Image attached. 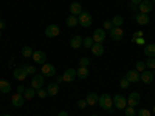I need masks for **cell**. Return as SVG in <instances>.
Here are the masks:
<instances>
[{
	"instance_id": "1",
	"label": "cell",
	"mask_w": 155,
	"mask_h": 116,
	"mask_svg": "<svg viewBox=\"0 0 155 116\" xmlns=\"http://www.w3.org/2000/svg\"><path fill=\"white\" fill-rule=\"evenodd\" d=\"M98 104H99L101 108L112 111V110H113V98H112L110 95H102V96H99Z\"/></svg>"
},
{
	"instance_id": "2",
	"label": "cell",
	"mask_w": 155,
	"mask_h": 116,
	"mask_svg": "<svg viewBox=\"0 0 155 116\" xmlns=\"http://www.w3.org/2000/svg\"><path fill=\"white\" fill-rule=\"evenodd\" d=\"M78 22H79V25L84 27V28H88L90 25L93 23L92 22V16H90V12H87V11H82L81 14L78 16Z\"/></svg>"
},
{
	"instance_id": "3",
	"label": "cell",
	"mask_w": 155,
	"mask_h": 116,
	"mask_svg": "<svg viewBox=\"0 0 155 116\" xmlns=\"http://www.w3.org/2000/svg\"><path fill=\"white\" fill-rule=\"evenodd\" d=\"M41 73L45 76V77H53L54 74H56V68H54V65L53 63H44V65L41 67Z\"/></svg>"
},
{
	"instance_id": "4",
	"label": "cell",
	"mask_w": 155,
	"mask_h": 116,
	"mask_svg": "<svg viewBox=\"0 0 155 116\" xmlns=\"http://www.w3.org/2000/svg\"><path fill=\"white\" fill-rule=\"evenodd\" d=\"M31 59L34 60V63H37V65H44L45 60H47V54L44 53L42 50H36L34 53H33V57Z\"/></svg>"
},
{
	"instance_id": "5",
	"label": "cell",
	"mask_w": 155,
	"mask_h": 116,
	"mask_svg": "<svg viewBox=\"0 0 155 116\" xmlns=\"http://www.w3.org/2000/svg\"><path fill=\"white\" fill-rule=\"evenodd\" d=\"M140 99H141V96H140V93H137V92H134V93H130L127 96V105L129 107H137V105H140Z\"/></svg>"
},
{
	"instance_id": "6",
	"label": "cell",
	"mask_w": 155,
	"mask_h": 116,
	"mask_svg": "<svg viewBox=\"0 0 155 116\" xmlns=\"http://www.w3.org/2000/svg\"><path fill=\"white\" fill-rule=\"evenodd\" d=\"M44 79H45V76L41 73V74H34L33 76V81H31V87L34 90H39V88H42L44 85Z\"/></svg>"
},
{
	"instance_id": "7",
	"label": "cell",
	"mask_w": 155,
	"mask_h": 116,
	"mask_svg": "<svg viewBox=\"0 0 155 116\" xmlns=\"http://www.w3.org/2000/svg\"><path fill=\"white\" fill-rule=\"evenodd\" d=\"M113 105H115V108H126L127 107V99L124 96H121V95H115Z\"/></svg>"
},
{
	"instance_id": "8",
	"label": "cell",
	"mask_w": 155,
	"mask_h": 116,
	"mask_svg": "<svg viewBox=\"0 0 155 116\" xmlns=\"http://www.w3.org/2000/svg\"><path fill=\"white\" fill-rule=\"evenodd\" d=\"M61 33V28L58 27V25H48V27L45 28V36L47 37H58Z\"/></svg>"
},
{
	"instance_id": "9",
	"label": "cell",
	"mask_w": 155,
	"mask_h": 116,
	"mask_svg": "<svg viewBox=\"0 0 155 116\" xmlns=\"http://www.w3.org/2000/svg\"><path fill=\"white\" fill-rule=\"evenodd\" d=\"M76 77H78V74H76V70L74 68H68V70L64 71V74H62V79L65 81V82H73Z\"/></svg>"
},
{
	"instance_id": "10",
	"label": "cell",
	"mask_w": 155,
	"mask_h": 116,
	"mask_svg": "<svg viewBox=\"0 0 155 116\" xmlns=\"http://www.w3.org/2000/svg\"><path fill=\"white\" fill-rule=\"evenodd\" d=\"M92 37H93L95 44H102V42H104V39H106V31L102 28H98V30H95Z\"/></svg>"
},
{
	"instance_id": "11",
	"label": "cell",
	"mask_w": 155,
	"mask_h": 116,
	"mask_svg": "<svg viewBox=\"0 0 155 116\" xmlns=\"http://www.w3.org/2000/svg\"><path fill=\"white\" fill-rule=\"evenodd\" d=\"M123 36H124V31H123L120 27H113V28L110 30V37L113 39V40H116V42L121 40Z\"/></svg>"
},
{
	"instance_id": "12",
	"label": "cell",
	"mask_w": 155,
	"mask_h": 116,
	"mask_svg": "<svg viewBox=\"0 0 155 116\" xmlns=\"http://www.w3.org/2000/svg\"><path fill=\"white\" fill-rule=\"evenodd\" d=\"M126 79H127L129 82H130V84H137V82H140V73H138L137 70H130V71H127Z\"/></svg>"
},
{
	"instance_id": "13",
	"label": "cell",
	"mask_w": 155,
	"mask_h": 116,
	"mask_svg": "<svg viewBox=\"0 0 155 116\" xmlns=\"http://www.w3.org/2000/svg\"><path fill=\"white\" fill-rule=\"evenodd\" d=\"M11 104L14 105V107H22V105L25 104V98H23V95H19V93L12 95V96H11Z\"/></svg>"
},
{
	"instance_id": "14",
	"label": "cell",
	"mask_w": 155,
	"mask_h": 116,
	"mask_svg": "<svg viewBox=\"0 0 155 116\" xmlns=\"http://www.w3.org/2000/svg\"><path fill=\"white\" fill-rule=\"evenodd\" d=\"M138 9H140V12H143V14H149V12L152 11V2L143 0V2L138 5Z\"/></svg>"
},
{
	"instance_id": "15",
	"label": "cell",
	"mask_w": 155,
	"mask_h": 116,
	"mask_svg": "<svg viewBox=\"0 0 155 116\" xmlns=\"http://www.w3.org/2000/svg\"><path fill=\"white\" fill-rule=\"evenodd\" d=\"M140 79L143 81L144 84H152V81H153V71H150V70H144L143 73L140 74Z\"/></svg>"
},
{
	"instance_id": "16",
	"label": "cell",
	"mask_w": 155,
	"mask_h": 116,
	"mask_svg": "<svg viewBox=\"0 0 155 116\" xmlns=\"http://www.w3.org/2000/svg\"><path fill=\"white\" fill-rule=\"evenodd\" d=\"M82 42H84V39H82L79 34H76V36H73V37H71V40H70V47H71L73 50H78V48H81V47H82Z\"/></svg>"
},
{
	"instance_id": "17",
	"label": "cell",
	"mask_w": 155,
	"mask_h": 116,
	"mask_svg": "<svg viewBox=\"0 0 155 116\" xmlns=\"http://www.w3.org/2000/svg\"><path fill=\"white\" fill-rule=\"evenodd\" d=\"M82 12V6H81V3H78V2H73L71 5H70V14L71 16H79Z\"/></svg>"
},
{
	"instance_id": "18",
	"label": "cell",
	"mask_w": 155,
	"mask_h": 116,
	"mask_svg": "<svg viewBox=\"0 0 155 116\" xmlns=\"http://www.w3.org/2000/svg\"><path fill=\"white\" fill-rule=\"evenodd\" d=\"M12 76H14V79H17V81H25V77H27L28 74L22 67V68H16L14 73H12Z\"/></svg>"
},
{
	"instance_id": "19",
	"label": "cell",
	"mask_w": 155,
	"mask_h": 116,
	"mask_svg": "<svg viewBox=\"0 0 155 116\" xmlns=\"http://www.w3.org/2000/svg\"><path fill=\"white\" fill-rule=\"evenodd\" d=\"M98 101H99V96L96 95V93H90V95H87V98H85V102H87V105H96L98 104Z\"/></svg>"
},
{
	"instance_id": "20",
	"label": "cell",
	"mask_w": 155,
	"mask_h": 116,
	"mask_svg": "<svg viewBox=\"0 0 155 116\" xmlns=\"http://www.w3.org/2000/svg\"><path fill=\"white\" fill-rule=\"evenodd\" d=\"M90 50H92L93 56H102L104 54V47H102V44H93V47Z\"/></svg>"
},
{
	"instance_id": "21",
	"label": "cell",
	"mask_w": 155,
	"mask_h": 116,
	"mask_svg": "<svg viewBox=\"0 0 155 116\" xmlns=\"http://www.w3.org/2000/svg\"><path fill=\"white\" fill-rule=\"evenodd\" d=\"M135 20L140 25H147L149 23V16L147 14H143V12H138V14L135 16Z\"/></svg>"
},
{
	"instance_id": "22",
	"label": "cell",
	"mask_w": 155,
	"mask_h": 116,
	"mask_svg": "<svg viewBox=\"0 0 155 116\" xmlns=\"http://www.w3.org/2000/svg\"><path fill=\"white\" fill-rule=\"evenodd\" d=\"M47 93L48 96H56L59 93V84H50L47 87Z\"/></svg>"
},
{
	"instance_id": "23",
	"label": "cell",
	"mask_w": 155,
	"mask_h": 116,
	"mask_svg": "<svg viewBox=\"0 0 155 116\" xmlns=\"http://www.w3.org/2000/svg\"><path fill=\"white\" fill-rule=\"evenodd\" d=\"M144 54L147 57H155V44H147L144 47Z\"/></svg>"
},
{
	"instance_id": "24",
	"label": "cell",
	"mask_w": 155,
	"mask_h": 116,
	"mask_svg": "<svg viewBox=\"0 0 155 116\" xmlns=\"http://www.w3.org/2000/svg\"><path fill=\"white\" fill-rule=\"evenodd\" d=\"M76 74L79 79H87V76H88V68L87 67H79L76 70Z\"/></svg>"
},
{
	"instance_id": "25",
	"label": "cell",
	"mask_w": 155,
	"mask_h": 116,
	"mask_svg": "<svg viewBox=\"0 0 155 116\" xmlns=\"http://www.w3.org/2000/svg\"><path fill=\"white\" fill-rule=\"evenodd\" d=\"M0 92L2 93H9L11 92V85H9V82L8 81H0Z\"/></svg>"
},
{
	"instance_id": "26",
	"label": "cell",
	"mask_w": 155,
	"mask_h": 116,
	"mask_svg": "<svg viewBox=\"0 0 155 116\" xmlns=\"http://www.w3.org/2000/svg\"><path fill=\"white\" fill-rule=\"evenodd\" d=\"M65 23H67V27H70V28H73V27H76V25L78 23H79V22H78V17L76 16H68L67 17V20H65Z\"/></svg>"
},
{
	"instance_id": "27",
	"label": "cell",
	"mask_w": 155,
	"mask_h": 116,
	"mask_svg": "<svg viewBox=\"0 0 155 116\" xmlns=\"http://www.w3.org/2000/svg\"><path fill=\"white\" fill-rule=\"evenodd\" d=\"M33 53H34V50H33L31 47H23V48H22V56L27 57V59H28V57H33Z\"/></svg>"
},
{
	"instance_id": "28",
	"label": "cell",
	"mask_w": 155,
	"mask_h": 116,
	"mask_svg": "<svg viewBox=\"0 0 155 116\" xmlns=\"http://www.w3.org/2000/svg\"><path fill=\"white\" fill-rule=\"evenodd\" d=\"M34 95H36V90H34L33 87L25 88V93H23V98H25V99H33Z\"/></svg>"
},
{
	"instance_id": "29",
	"label": "cell",
	"mask_w": 155,
	"mask_h": 116,
	"mask_svg": "<svg viewBox=\"0 0 155 116\" xmlns=\"http://www.w3.org/2000/svg\"><path fill=\"white\" fill-rule=\"evenodd\" d=\"M93 44H95V40H93V37H92V36H87V37H84L82 47H85V48H92V47H93Z\"/></svg>"
},
{
	"instance_id": "30",
	"label": "cell",
	"mask_w": 155,
	"mask_h": 116,
	"mask_svg": "<svg viewBox=\"0 0 155 116\" xmlns=\"http://www.w3.org/2000/svg\"><path fill=\"white\" fill-rule=\"evenodd\" d=\"M110 22H112V25H113V27H120V28H121V25L124 23V19H123L121 16H115V17H113Z\"/></svg>"
},
{
	"instance_id": "31",
	"label": "cell",
	"mask_w": 155,
	"mask_h": 116,
	"mask_svg": "<svg viewBox=\"0 0 155 116\" xmlns=\"http://www.w3.org/2000/svg\"><path fill=\"white\" fill-rule=\"evenodd\" d=\"M146 68H150V70H155V57H149L146 62Z\"/></svg>"
},
{
	"instance_id": "32",
	"label": "cell",
	"mask_w": 155,
	"mask_h": 116,
	"mask_svg": "<svg viewBox=\"0 0 155 116\" xmlns=\"http://www.w3.org/2000/svg\"><path fill=\"white\" fill-rule=\"evenodd\" d=\"M88 65H90V59L88 57H81L79 59V67H87L88 68Z\"/></svg>"
},
{
	"instance_id": "33",
	"label": "cell",
	"mask_w": 155,
	"mask_h": 116,
	"mask_svg": "<svg viewBox=\"0 0 155 116\" xmlns=\"http://www.w3.org/2000/svg\"><path fill=\"white\" fill-rule=\"evenodd\" d=\"M23 70L27 71V74H33V76L36 74V68H34L33 65H25V67H23Z\"/></svg>"
},
{
	"instance_id": "34",
	"label": "cell",
	"mask_w": 155,
	"mask_h": 116,
	"mask_svg": "<svg viewBox=\"0 0 155 116\" xmlns=\"http://www.w3.org/2000/svg\"><path fill=\"white\" fill-rule=\"evenodd\" d=\"M124 113H126V116H135V108L127 107V108H124Z\"/></svg>"
},
{
	"instance_id": "35",
	"label": "cell",
	"mask_w": 155,
	"mask_h": 116,
	"mask_svg": "<svg viewBox=\"0 0 155 116\" xmlns=\"http://www.w3.org/2000/svg\"><path fill=\"white\" fill-rule=\"evenodd\" d=\"M144 70H146V63H144V62H137V71L143 73Z\"/></svg>"
},
{
	"instance_id": "36",
	"label": "cell",
	"mask_w": 155,
	"mask_h": 116,
	"mask_svg": "<svg viewBox=\"0 0 155 116\" xmlns=\"http://www.w3.org/2000/svg\"><path fill=\"white\" fill-rule=\"evenodd\" d=\"M37 96H39V98H42V99H44V98H47V96H48L47 90H44V88H39V90H37Z\"/></svg>"
},
{
	"instance_id": "37",
	"label": "cell",
	"mask_w": 155,
	"mask_h": 116,
	"mask_svg": "<svg viewBox=\"0 0 155 116\" xmlns=\"http://www.w3.org/2000/svg\"><path fill=\"white\" fill-rule=\"evenodd\" d=\"M129 85H130V82H129L126 77H123V79L120 81V87H121V88H127Z\"/></svg>"
},
{
	"instance_id": "38",
	"label": "cell",
	"mask_w": 155,
	"mask_h": 116,
	"mask_svg": "<svg viewBox=\"0 0 155 116\" xmlns=\"http://www.w3.org/2000/svg\"><path fill=\"white\" fill-rule=\"evenodd\" d=\"M138 116H152V114H150V111H149L147 108H141V110L138 111Z\"/></svg>"
},
{
	"instance_id": "39",
	"label": "cell",
	"mask_w": 155,
	"mask_h": 116,
	"mask_svg": "<svg viewBox=\"0 0 155 116\" xmlns=\"http://www.w3.org/2000/svg\"><path fill=\"white\" fill-rule=\"evenodd\" d=\"M78 107H79V108H85V107H87L85 99H79V101H78Z\"/></svg>"
},
{
	"instance_id": "40",
	"label": "cell",
	"mask_w": 155,
	"mask_h": 116,
	"mask_svg": "<svg viewBox=\"0 0 155 116\" xmlns=\"http://www.w3.org/2000/svg\"><path fill=\"white\" fill-rule=\"evenodd\" d=\"M104 28H106V30H109V31L113 28V25H112V22H110V20H106V22H104Z\"/></svg>"
},
{
	"instance_id": "41",
	"label": "cell",
	"mask_w": 155,
	"mask_h": 116,
	"mask_svg": "<svg viewBox=\"0 0 155 116\" xmlns=\"http://www.w3.org/2000/svg\"><path fill=\"white\" fill-rule=\"evenodd\" d=\"M127 8L130 9V11H137V9H138V5H135V3H132V2H130V3H129V6H127Z\"/></svg>"
},
{
	"instance_id": "42",
	"label": "cell",
	"mask_w": 155,
	"mask_h": 116,
	"mask_svg": "<svg viewBox=\"0 0 155 116\" xmlns=\"http://www.w3.org/2000/svg\"><path fill=\"white\" fill-rule=\"evenodd\" d=\"M17 93H19V95H23V93H25V87H23V85H19V87H17Z\"/></svg>"
},
{
	"instance_id": "43",
	"label": "cell",
	"mask_w": 155,
	"mask_h": 116,
	"mask_svg": "<svg viewBox=\"0 0 155 116\" xmlns=\"http://www.w3.org/2000/svg\"><path fill=\"white\" fill-rule=\"evenodd\" d=\"M143 31H137V33H134V37H143Z\"/></svg>"
},
{
	"instance_id": "44",
	"label": "cell",
	"mask_w": 155,
	"mask_h": 116,
	"mask_svg": "<svg viewBox=\"0 0 155 116\" xmlns=\"http://www.w3.org/2000/svg\"><path fill=\"white\" fill-rule=\"evenodd\" d=\"M3 28H5V22H3L2 19H0V31H2Z\"/></svg>"
},
{
	"instance_id": "45",
	"label": "cell",
	"mask_w": 155,
	"mask_h": 116,
	"mask_svg": "<svg viewBox=\"0 0 155 116\" xmlns=\"http://www.w3.org/2000/svg\"><path fill=\"white\" fill-rule=\"evenodd\" d=\"M130 2H132V3H135V5H140L141 2H143V0H130Z\"/></svg>"
},
{
	"instance_id": "46",
	"label": "cell",
	"mask_w": 155,
	"mask_h": 116,
	"mask_svg": "<svg viewBox=\"0 0 155 116\" xmlns=\"http://www.w3.org/2000/svg\"><path fill=\"white\" fill-rule=\"evenodd\" d=\"M62 81H64V79H62V76H61V77H58V79H56V84H61Z\"/></svg>"
},
{
	"instance_id": "47",
	"label": "cell",
	"mask_w": 155,
	"mask_h": 116,
	"mask_svg": "<svg viewBox=\"0 0 155 116\" xmlns=\"http://www.w3.org/2000/svg\"><path fill=\"white\" fill-rule=\"evenodd\" d=\"M58 116H68V114H67V111H61Z\"/></svg>"
},
{
	"instance_id": "48",
	"label": "cell",
	"mask_w": 155,
	"mask_h": 116,
	"mask_svg": "<svg viewBox=\"0 0 155 116\" xmlns=\"http://www.w3.org/2000/svg\"><path fill=\"white\" fill-rule=\"evenodd\" d=\"M3 116H11V114H9V113H5V114H3Z\"/></svg>"
},
{
	"instance_id": "49",
	"label": "cell",
	"mask_w": 155,
	"mask_h": 116,
	"mask_svg": "<svg viewBox=\"0 0 155 116\" xmlns=\"http://www.w3.org/2000/svg\"><path fill=\"white\" fill-rule=\"evenodd\" d=\"M152 71H153V79H155V70H152Z\"/></svg>"
},
{
	"instance_id": "50",
	"label": "cell",
	"mask_w": 155,
	"mask_h": 116,
	"mask_svg": "<svg viewBox=\"0 0 155 116\" xmlns=\"http://www.w3.org/2000/svg\"><path fill=\"white\" fill-rule=\"evenodd\" d=\"M152 111H153V114H155V105H153V110H152Z\"/></svg>"
},
{
	"instance_id": "51",
	"label": "cell",
	"mask_w": 155,
	"mask_h": 116,
	"mask_svg": "<svg viewBox=\"0 0 155 116\" xmlns=\"http://www.w3.org/2000/svg\"><path fill=\"white\" fill-rule=\"evenodd\" d=\"M152 3H153V5H155V0H152Z\"/></svg>"
},
{
	"instance_id": "52",
	"label": "cell",
	"mask_w": 155,
	"mask_h": 116,
	"mask_svg": "<svg viewBox=\"0 0 155 116\" xmlns=\"http://www.w3.org/2000/svg\"><path fill=\"white\" fill-rule=\"evenodd\" d=\"M153 95H155V87H153Z\"/></svg>"
},
{
	"instance_id": "53",
	"label": "cell",
	"mask_w": 155,
	"mask_h": 116,
	"mask_svg": "<svg viewBox=\"0 0 155 116\" xmlns=\"http://www.w3.org/2000/svg\"><path fill=\"white\" fill-rule=\"evenodd\" d=\"M0 37H2V31H0Z\"/></svg>"
},
{
	"instance_id": "54",
	"label": "cell",
	"mask_w": 155,
	"mask_h": 116,
	"mask_svg": "<svg viewBox=\"0 0 155 116\" xmlns=\"http://www.w3.org/2000/svg\"><path fill=\"white\" fill-rule=\"evenodd\" d=\"M92 116H98V114H92Z\"/></svg>"
}]
</instances>
